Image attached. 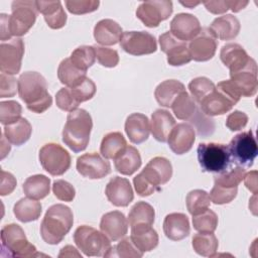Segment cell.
<instances>
[{"instance_id": "obj_44", "label": "cell", "mask_w": 258, "mask_h": 258, "mask_svg": "<svg viewBox=\"0 0 258 258\" xmlns=\"http://www.w3.org/2000/svg\"><path fill=\"white\" fill-rule=\"evenodd\" d=\"M216 88V85L207 77H198L192 79L188 84V90L191 98L197 104L211 94Z\"/></svg>"}, {"instance_id": "obj_6", "label": "cell", "mask_w": 258, "mask_h": 258, "mask_svg": "<svg viewBox=\"0 0 258 258\" xmlns=\"http://www.w3.org/2000/svg\"><path fill=\"white\" fill-rule=\"evenodd\" d=\"M40 254L17 224H8L1 229V257H35Z\"/></svg>"}, {"instance_id": "obj_17", "label": "cell", "mask_w": 258, "mask_h": 258, "mask_svg": "<svg viewBox=\"0 0 258 258\" xmlns=\"http://www.w3.org/2000/svg\"><path fill=\"white\" fill-rule=\"evenodd\" d=\"M191 59L196 61H207L216 53L218 41L209 27L201 29L200 33L187 44Z\"/></svg>"}, {"instance_id": "obj_33", "label": "cell", "mask_w": 258, "mask_h": 258, "mask_svg": "<svg viewBox=\"0 0 258 258\" xmlns=\"http://www.w3.org/2000/svg\"><path fill=\"white\" fill-rule=\"evenodd\" d=\"M32 133V126L25 118H20L17 122L6 125L3 134L6 139L15 146H20L27 142Z\"/></svg>"}, {"instance_id": "obj_24", "label": "cell", "mask_w": 258, "mask_h": 258, "mask_svg": "<svg viewBox=\"0 0 258 258\" xmlns=\"http://www.w3.org/2000/svg\"><path fill=\"white\" fill-rule=\"evenodd\" d=\"M124 128L129 140L134 144L143 143L150 134L149 119L142 113L130 114L126 118Z\"/></svg>"}, {"instance_id": "obj_61", "label": "cell", "mask_w": 258, "mask_h": 258, "mask_svg": "<svg viewBox=\"0 0 258 258\" xmlns=\"http://www.w3.org/2000/svg\"><path fill=\"white\" fill-rule=\"evenodd\" d=\"M74 256L82 258V255L78 252V250L71 245H67L62 247L58 254V257H74Z\"/></svg>"}, {"instance_id": "obj_35", "label": "cell", "mask_w": 258, "mask_h": 258, "mask_svg": "<svg viewBox=\"0 0 258 258\" xmlns=\"http://www.w3.org/2000/svg\"><path fill=\"white\" fill-rule=\"evenodd\" d=\"M42 212V206L36 200L22 198L15 203L13 214L16 219L22 223H28L38 220Z\"/></svg>"}, {"instance_id": "obj_52", "label": "cell", "mask_w": 258, "mask_h": 258, "mask_svg": "<svg viewBox=\"0 0 258 258\" xmlns=\"http://www.w3.org/2000/svg\"><path fill=\"white\" fill-rule=\"evenodd\" d=\"M237 192H238V187L227 188V187L214 184L209 196H210L211 202H213L215 205H224V204L231 203L236 198Z\"/></svg>"}, {"instance_id": "obj_36", "label": "cell", "mask_w": 258, "mask_h": 258, "mask_svg": "<svg viewBox=\"0 0 258 258\" xmlns=\"http://www.w3.org/2000/svg\"><path fill=\"white\" fill-rule=\"evenodd\" d=\"M155 219V211L151 205L146 202H137L128 214V224L130 227L152 226Z\"/></svg>"}, {"instance_id": "obj_11", "label": "cell", "mask_w": 258, "mask_h": 258, "mask_svg": "<svg viewBox=\"0 0 258 258\" xmlns=\"http://www.w3.org/2000/svg\"><path fill=\"white\" fill-rule=\"evenodd\" d=\"M42 168L50 175H62L71 166V155L61 145L49 142L44 144L38 154Z\"/></svg>"}, {"instance_id": "obj_38", "label": "cell", "mask_w": 258, "mask_h": 258, "mask_svg": "<svg viewBox=\"0 0 258 258\" xmlns=\"http://www.w3.org/2000/svg\"><path fill=\"white\" fill-rule=\"evenodd\" d=\"M87 72L78 69L70 59L67 57L62 59L57 68V78L59 82L67 87H74L81 83L87 78Z\"/></svg>"}, {"instance_id": "obj_32", "label": "cell", "mask_w": 258, "mask_h": 258, "mask_svg": "<svg viewBox=\"0 0 258 258\" xmlns=\"http://www.w3.org/2000/svg\"><path fill=\"white\" fill-rule=\"evenodd\" d=\"M184 91L185 87L181 82L177 80H165L155 88L154 97L160 106L169 108L176 97Z\"/></svg>"}, {"instance_id": "obj_14", "label": "cell", "mask_w": 258, "mask_h": 258, "mask_svg": "<svg viewBox=\"0 0 258 258\" xmlns=\"http://www.w3.org/2000/svg\"><path fill=\"white\" fill-rule=\"evenodd\" d=\"M24 42L20 37L3 41L0 44V71L6 75H16L21 69Z\"/></svg>"}, {"instance_id": "obj_54", "label": "cell", "mask_w": 258, "mask_h": 258, "mask_svg": "<svg viewBox=\"0 0 258 258\" xmlns=\"http://www.w3.org/2000/svg\"><path fill=\"white\" fill-rule=\"evenodd\" d=\"M55 104L56 106L66 112H72L77 110L80 104L73 97L69 87L61 88L55 95Z\"/></svg>"}, {"instance_id": "obj_13", "label": "cell", "mask_w": 258, "mask_h": 258, "mask_svg": "<svg viewBox=\"0 0 258 258\" xmlns=\"http://www.w3.org/2000/svg\"><path fill=\"white\" fill-rule=\"evenodd\" d=\"M121 48L132 55L151 54L157 49V42L147 31H125L120 39Z\"/></svg>"}, {"instance_id": "obj_60", "label": "cell", "mask_w": 258, "mask_h": 258, "mask_svg": "<svg viewBox=\"0 0 258 258\" xmlns=\"http://www.w3.org/2000/svg\"><path fill=\"white\" fill-rule=\"evenodd\" d=\"M245 185L248 189H250L253 194L257 192V171L253 170L244 176Z\"/></svg>"}, {"instance_id": "obj_59", "label": "cell", "mask_w": 258, "mask_h": 258, "mask_svg": "<svg viewBox=\"0 0 258 258\" xmlns=\"http://www.w3.org/2000/svg\"><path fill=\"white\" fill-rule=\"evenodd\" d=\"M0 39L1 41L10 40L11 33H10V27H9V15L5 13L0 14Z\"/></svg>"}, {"instance_id": "obj_26", "label": "cell", "mask_w": 258, "mask_h": 258, "mask_svg": "<svg viewBox=\"0 0 258 258\" xmlns=\"http://www.w3.org/2000/svg\"><path fill=\"white\" fill-rule=\"evenodd\" d=\"M209 28L216 38L232 40L239 34L241 24L233 14H225L214 19Z\"/></svg>"}, {"instance_id": "obj_34", "label": "cell", "mask_w": 258, "mask_h": 258, "mask_svg": "<svg viewBox=\"0 0 258 258\" xmlns=\"http://www.w3.org/2000/svg\"><path fill=\"white\" fill-rule=\"evenodd\" d=\"M22 189L27 198L42 200L50 191V179L44 174L31 175L25 179Z\"/></svg>"}, {"instance_id": "obj_30", "label": "cell", "mask_w": 258, "mask_h": 258, "mask_svg": "<svg viewBox=\"0 0 258 258\" xmlns=\"http://www.w3.org/2000/svg\"><path fill=\"white\" fill-rule=\"evenodd\" d=\"M130 239L141 252H149L157 247L159 238L152 226H136L131 228Z\"/></svg>"}, {"instance_id": "obj_25", "label": "cell", "mask_w": 258, "mask_h": 258, "mask_svg": "<svg viewBox=\"0 0 258 258\" xmlns=\"http://www.w3.org/2000/svg\"><path fill=\"white\" fill-rule=\"evenodd\" d=\"M163 232L171 241H180L186 238L190 232L187 216L182 213H171L166 215L163 221Z\"/></svg>"}, {"instance_id": "obj_16", "label": "cell", "mask_w": 258, "mask_h": 258, "mask_svg": "<svg viewBox=\"0 0 258 258\" xmlns=\"http://www.w3.org/2000/svg\"><path fill=\"white\" fill-rule=\"evenodd\" d=\"M76 167L78 172L90 179H99L111 172L110 162L97 152L85 153L77 158Z\"/></svg>"}, {"instance_id": "obj_20", "label": "cell", "mask_w": 258, "mask_h": 258, "mask_svg": "<svg viewBox=\"0 0 258 258\" xmlns=\"http://www.w3.org/2000/svg\"><path fill=\"white\" fill-rule=\"evenodd\" d=\"M196 140V131L190 124L178 123L168 135L167 143L172 152L177 155L188 152Z\"/></svg>"}, {"instance_id": "obj_62", "label": "cell", "mask_w": 258, "mask_h": 258, "mask_svg": "<svg viewBox=\"0 0 258 258\" xmlns=\"http://www.w3.org/2000/svg\"><path fill=\"white\" fill-rule=\"evenodd\" d=\"M248 1H230V9L233 12H239L248 5Z\"/></svg>"}, {"instance_id": "obj_7", "label": "cell", "mask_w": 258, "mask_h": 258, "mask_svg": "<svg viewBox=\"0 0 258 258\" xmlns=\"http://www.w3.org/2000/svg\"><path fill=\"white\" fill-rule=\"evenodd\" d=\"M74 241L86 256H106L112 247L111 240L102 231L87 225L76 229Z\"/></svg>"}, {"instance_id": "obj_41", "label": "cell", "mask_w": 258, "mask_h": 258, "mask_svg": "<svg viewBox=\"0 0 258 258\" xmlns=\"http://www.w3.org/2000/svg\"><path fill=\"white\" fill-rule=\"evenodd\" d=\"M186 209L191 216L203 213L211 205L209 194L204 189H192L186 195Z\"/></svg>"}, {"instance_id": "obj_40", "label": "cell", "mask_w": 258, "mask_h": 258, "mask_svg": "<svg viewBox=\"0 0 258 258\" xmlns=\"http://www.w3.org/2000/svg\"><path fill=\"white\" fill-rule=\"evenodd\" d=\"M175 117L179 120H189L196 113L198 107L191 96L186 92L179 94L170 106Z\"/></svg>"}, {"instance_id": "obj_27", "label": "cell", "mask_w": 258, "mask_h": 258, "mask_svg": "<svg viewBox=\"0 0 258 258\" xmlns=\"http://www.w3.org/2000/svg\"><path fill=\"white\" fill-rule=\"evenodd\" d=\"M123 30L113 19H102L94 27V37L99 44L114 45L120 42Z\"/></svg>"}, {"instance_id": "obj_57", "label": "cell", "mask_w": 258, "mask_h": 258, "mask_svg": "<svg viewBox=\"0 0 258 258\" xmlns=\"http://www.w3.org/2000/svg\"><path fill=\"white\" fill-rule=\"evenodd\" d=\"M16 178L11 172L1 169V185H0V195L2 197L10 195L16 187Z\"/></svg>"}, {"instance_id": "obj_23", "label": "cell", "mask_w": 258, "mask_h": 258, "mask_svg": "<svg viewBox=\"0 0 258 258\" xmlns=\"http://www.w3.org/2000/svg\"><path fill=\"white\" fill-rule=\"evenodd\" d=\"M100 229L111 241H119L128 232V220L123 213L112 211L102 216Z\"/></svg>"}, {"instance_id": "obj_51", "label": "cell", "mask_w": 258, "mask_h": 258, "mask_svg": "<svg viewBox=\"0 0 258 258\" xmlns=\"http://www.w3.org/2000/svg\"><path fill=\"white\" fill-rule=\"evenodd\" d=\"M96 58L98 62L106 68H115L119 63V54L118 51L100 45H94Z\"/></svg>"}, {"instance_id": "obj_55", "label": "cell", "mask_w": 258, "mask_h": 258, "mask_svg": "<svg viewBox=\"0 0 258 258\" xmlns=\"http://www.w3.org/2000/svg\"><path fill=\"white\" fill-rule=\"evenodd\" d=\"M18 92V80L13 76L1 73L0 75V97L9 98Z\"/></svg>"}, {"instance_id": "obj_47", "label": "cell", "mask_w": 258, "mask_h": 258, "mask_svg": "<svg viewBox=\"0 0 258 258\" xmlns=\"http://www.w3.org/2000/svg\"><path fill=\"white\" fill-rule=\"evenodd\" d=\"M121 257V258H140L143 256V252L138 250L132 243L130 237L121 239V241L114 247H111L105 257Z\"/></svg>"}, {"instance_id": "obj_43", "label": "cell", "mask_w": 258, "mask_h": 258, "mask_svg": "<svg viewBox=\"0 0 258 258\" xmlns=\"http://www.w3.org/2000/svg\"><path fill=\"white\" fill-rule=\"evenodd\" d=\"M246 174V168L241 166H236L230 170H225L220 172L214 178V184L227 187V188H234L238 187L239 183L244 179Z\"/></svg>"}, {"instance_id": "obj_53", "label": "cell", "mask_w": 258, "mask_h": 258, "mask_svg": "<svg viewBox=\"0 0 258 258\" xmlns=\"http://www.w3.org/2000/svg\"><path fill=\"white\" fill-rule=\"evenodd\" d=\"M52 192L56 199L62 202H73L76 197L75 187L63 179H56L53 181Z\"/></svg>"}, {"instance_id": "obj_31", "label": "cell", "mask_w": 258, "mask_h": 258, "mask_svg": "<svg viewBox=\"0 0 258 258\" xmlns=\"http://www.w3.org/2000/svg\"><path fill=\"white\" fill-rule=\"evenodd\" d=\"M139 151L132 145H127L124 150L114 159V166L123 175H132L141 166Z\"/></svg>"}, {"instance_id": "obj_46", "label": "cell", "mask_w": 258, "mask_h": 258, "mask_svg": "<svg viewBox=\"0 0 258 258\" xmlns=\"http://www.w3.org/2000/svg\"><path fill=\"white\" fill-rule=\"evenodd\" d=\"M188 121L191 124L192 128L197 130L199 136L207 137L214 133V130H215L214 120L210 116H207L200 109V107H198L196 113Z\"/></svg>"}, {"instance_id": "obj_5", "label": "cell", "mask_w": 258, "mask_h": 258, "mask_svg": "<svg viewBox=\"0 0 258 258\" xmlns=\"http://www.w3.org/2000/svg\"><path fill=\"white\" fill-rule=\"evenodd\" d=\"M241 96L230 80L217 84L215 90L204 98L199 106L200 109L210 117L224 115L240 101Z\"/></svg>"}, {"instance_id": "obj_18", "label": "cell", "mask_w": 258, "mask_h": 258, "mask_svg": "<svg viewBox=\"0 0 258 258\" xmlns=\"http://www.w3.org/2000/svg\"><path fill=\"white\" fill-rule=\"evenodd\" d=\"M230 81L241 97H253L257 93V64L253 59L244 69L230 73Z\"/></svg>"}, {"instance_id": "obj_56", "label": "cell", "mask_w": 258, "mask_h": 258, "mask_svg": "<svg viewBox=\"0 0 258 258\" xmlns=\"http://www.w3.org/2000/svg\"><path fill=\"white\" fill-rule=\"evenodd\" d=\"M248 123V116L246 113L236 110L230 113L226 119V126L231 131L242 130Z\"/></svg>"}, {"instance_id": "obj_8", "label": "cell", "mask_w": 258, "mask_h": 258, "mask_svg": "<svg viewBox=\"0 0 258 258\" xmlns=\"http://www.w3.org/2000/svg\"><path fill=\"white\" fill-rule=\"evenodd\" d=\"M198 160L204 171L223 172L231 162L228 145L216 142L200 143L197 149Z\"/></svg>"}, {"instance_id": "obj_42", "label": "cell", "mask_w": 258, "mask_h": 258, "mask_svg": "<svg viewBox=\"0 0 258 258\" xmlns=\"http://www.w3.org/2000/svg\"><path fill=\"white\" fill-rule=\"evenodd\" d=\"M71 61L80 70L87 72L96 60V52L94 45H81L77 47L70 56Z\"/></svg>"}, {"instance_id": "obj_37", "label": "cell", "mask_w": 258, "mask_h": 258, "mask_svg": "<svg viewBox=\"0 0 258 258\" xmlns=\"http://www.w3.org/2000/svg\"><path fill=\"white\" fill-rule=\"evenodd\" d=\"M127 146L126 139L120 132L107 133L100 145V153L106 159H115Z\"/></svg>"}, {"instance_id": "obj_28", "label": "cell", "mask_w": 258, "mask_h": 258, "mask_svg": "<svg viewBox=\"0 0 258 258\" xmlns=\"http://www.w3.org/2000/svg\"><path fill=\"white\" fill-rule=\"evenodd\" d=\"M38 12L51 29H59L67 23V14L60 1H36Z\"/></svg>"}, {"instance_id": "obj_12", "label": "cell", "mask_w": 258, "mask_h": 258, "mask_svg": "<svg viewBox=\"0 0 258 258\" xmlns=\"http://www.w3.org/2000/svg\"><path fill=\"white\" fill-rule=\"evenodd\" d=\"M172 2L169 0H150L139 4L136 9L137 18L147 27H157L172 13Z\"/></svg>"}, {"instance_id": "obj_64", "label": "cell", "mask_w": 258, "mask_h": 258, "mask_svg": "<svg viewBox=\"0 0 258 258\" xmlns=\"http://www.w3.org/2000/svg\"><path fill=\"white\" fill-rule=\"evenodd\" d=\"M201 2H192V1H185V2H183V1H180V4H182L183 6H186V7H189V8H194L196 5H198V4H200Z\"/></svg>"}, {"instance_id": "obj_50", "label": "cell", "mask_w": 258, "mask_h": 258, "mask_svg": "<svg viewBox=\"0 0 258 258\" xmlns=\"http://www.w3.org/2000/svg\"><path fill=\"white\" fill-rule=\"evenodd\" d=\"M69 12L76 15L91 13L96 11L100 5L98 0H67L64 1Z\"/></svg>"}, {"instance_id": "obj_21", "label": "cell", "mask_w": 258, "mask_h": 258, "mask_svg": "<svg viewBox=\"0 0 258 258\" xmlns=\"http://www.w3.org/2000/svg\"><path fill=\"white\" fill-rule=\"evenodd\" d=\"M105 195L115 207H127L134 199L130 181L120 176H114L109 180L105 188Z\"/></svg>"}, {"instance_id": "obj_15", "label": "cell", "mask_w": 258, "mask_h": 258, "mask_svg": "<svg viewBox=\"0 0 258 258\" xmlns=\"http://www.w3.org/2000/svg\"><path fill=\"white\" fill-rule=\"evenodd\" d=\"M160 49L166 54L168 64L180 67L191 60L187 43L174 37L170 31H166L159 36Z\"/></svg>"}, {"instance_id": "obj_45", "label": "cell", "mask_w": 258, "mask_h": 258, "mask_svg": "<svg viewBox=\"0 0 258 258\" xmlns=\"http://www.w3.org/2000/svg\"><path fill=\"white\" fill-rule=\"evenodd\" d=\"M192 226L200 233H214L218 226V216L214 211L208 209L192 216Z\"/></svg>"}, {"instance_id": "obj_4", "label": "cell", "mask_w": 258, "mask_h": 258, "mask_svg": "<svg viewBox=\"0 0 258 258\" xmlns=\"http://www.w3.org/2000/svg\"><path fill=\"white\" fill-rule=\"evenodd\" d=\"M92 128L93 120L88 111L85 109L72 111L62 129V141L76 153L84 151L89 144Z\"/></svg>"}, {"instance_id": "obj_1", "label": "cell", "mask_w": 258, "mask_h": 258, "mask_svg": "<svg viewBox=\"0 0 258 258\" xmlns=\"http://www.w3.org/2000/svg\"><path fill=\"white\" fill-rule=\"evenodd\" d=\"M18 95L27 109L41 114L52 104L46 80L37 72H25L18 78Z\"/></svg>"}, {"instance_id": "obj_2", "label": "cell", "mask_w": 258, "mask_h": 258, "mask_svg": "<svg viewBox=\"0 0 258 258\" xmlns=\"http://www.w3.org/2000/svg\"><path fill=\"white\" fill-rule=\"evenodd\" d=\"M172 176L171 162L163 157L156 156L148 161L140 173L133 178V185L140 197H148L160 190Z\"/></svg>"}, {"instance_id": "obj_29", "label": "cell", "mask_w": 258, "mask_h": 258, "mask_svg": "<svg viewBox=\"0 0 258 258\" xmlns=\"http://www.w3.org/2000/svg\"><path fill=\"white\" fill-rule=\"evenodd\" d=\"M174 126L175 120L167 110L157 109L152 113L150 131L157 141L166 142Z\"/></svg>"}, {"instance_id": "obj_19", "label": "cell", "mask_w": 258, "mask_h": 258, "mask_svg": "<svg viewBox=\"0 0 258 258\" xmlns=\"http://www.w3.org/2000/svg\"><path fill=\"white\" fill-rule=\"evenodd\" d=\"M201 29L200 20L189 13H178L170 21V33L184 42L194 39Z\"/></svg>"}, {"instance_id": "obj_48", "label": "cell", "mask_w": 258, "mask_h": 258, "mask_svg": "<svg viewBox=\"0 0 258 258\" xmlns=\"http://www.w3.org/2000/svg\"><path fill=\"white\" fill-rule=\"evenodd\" d=\"M21 114L22 107L18 102L9 100L0 103V121L4 126L17 122L22 118Z\"/></svg>"}, {"instance_id": "obj_22", "label": "cell", "mask_w": 258, "mask_h": 258, "mask_svg": "<svg viewBox=\"0 0 258 258\" xmlns=\"http://www.w3.org/2000/svg\"><path fill=\"white\" fill-rule=\"evenodd\" d=\"M220 58L230 70V73H235L244 69L254 59L248 55L242 45L236 42H230L223 45L220 51Z\"/></svg>"}, {"instance_id": "obj_3", "label": "cell", "mask_w": 258, "mask_h": 258, "mask_svg": "<svg viewBox=\"0 0 258 258\" xmlns=\"http://www.w3.org/2000/svg\"><path fill=\"white\" fill-rule=\"evenodd\" d=\"M74 224V215L68 206L55 204L48 208L41 224L40 236L49 245L60 243Z\"/></svg>"}, {"instance_id": "obj_63", "label": "cell", "mask_w": 258, "mask_h": 258, "mask_svg": "<svg viewBox=\"0 0 258 258\" xmlns=\"http://www.w3.org/2000/svg\"><path fill=\"white\" fill-rule=\"evenodd\" d=\"M1 143H2V146H1V158L3 159L9 152H10V149H11V146L9 145V143L5 144V140H6V137L4 136L3 133H1Z\"/></svg>"}, {"instance_id": "obj_49", "label": "cell", "mask_w": 258, "mask_h": 258, "mask_svg": "<svg viewBox=\"0 0 258 258\" xmlns=\"http://www.w3.org/2000/svg\"><path fill=\"white\" fill-rule=\"evenodd\" d=\"M69 88L71 90L73 97L78 102V104L91 100L96 94V90H97L95 83L90 78H86L76 86L69 87Z\"/></svg>"}, {"instance_id": "obj_58", "label": "cell", "mask_w": 258, "mask_h": 258, "mask_svg": "<svg viewBox=\"0 0 258 258\" xmlns=\"http://www.w3.org/2000/svg\"><path fill=\"white\" fill-rule=\"evenodd\" d=\"M206 9L213 14H223L230 9V1H205L203 2Z\"/></svg>"}, {"instance_id": "obj_39", "label": "cell", "mask_w": 258, "mask_h": 258, "mask_svg": "<svg viewBox=\"0 0 258 258\" xmlns=\"http://www.w3.org/2000/svg\"><path fill=\"white\" fill-rule=\"evenodd\" d=\"M191 245L197 254L205 257H214L219 247V241L214 233L199 232L194 235Z\"/></svg>"}, {"instance_id": "obj_9", "label": "cell", "mask_w": 258, "mask_h": 258, "mask_svg": "<svg viewBox=\"0 0 258 258\" xmlns=\"http://www.w3.org/2000/svg\"><path fill=\"white\" fill-rule=\"evenodd\" d=\"M231 162L248 168L253 165L258 153V146L252 130L235 135L228 145Z\"/></svg>"}, {"instance_id": "obj_10", "label": "cell", "mask_w": 258, "mask_h": 258, "mask_svg": "<svg viewBox=\"0 0 258 258\" xmlns=\"http://www.w3.org/2000/svg\"><path fill=\"white\" fill-rule=\"evenodd\" d=\"M38 14L36 1L15 0L11 4L9 27L12 36H22L33 26Z\"/></svg>"}]
</instances>
